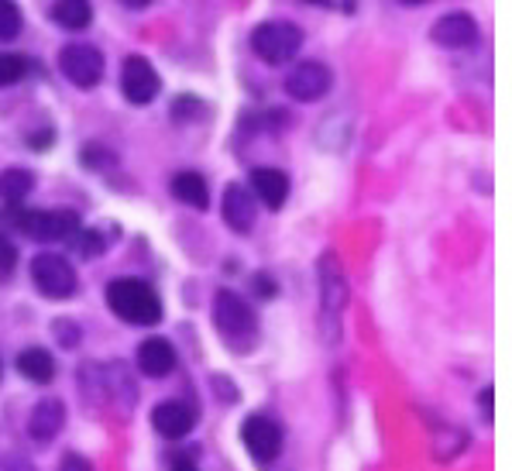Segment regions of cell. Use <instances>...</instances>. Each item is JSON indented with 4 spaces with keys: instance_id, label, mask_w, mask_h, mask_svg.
I'll return each instance as SVG.
<instances>
[{
    "instance_id": "6da1fadb",
    "label": "cell",
    "mask_w": 512,
    "mask_h": 471,
    "mask_svg": "<svg viewBox=\"0 0 512 471\" xmlns=\"http://www.w3.org/2000/svg\"><path fill=\"white\" fill-rule=\"evenodd\" d=\"M107 303L124 324L152 327L162 320L159 293H155L145 279H114L107 286Z\"/></svg>"
},
{
    "instance_id": "7a4b0ae2",
    "label": "cell",
    "mask_w": 512,
    "mask_h": 471,
    "mask_svg": "<svg viewBox=\"0 0 512 471\" xmlns=\"http://www.w3.org/2000/svg\"><path fill=\"white\" fill-rule=\"evenodd\" d=\"M348 306V282H344L341 262L334 251L320 258V324H324L327 341L334 344L341 334V313Z\"/></svg>"
},
{
    "instance_id": "3957f363",
    "label": "cell",
    "mask_w": 512,
    "mask_h": 471,
    "mask_svg": "<svg viewBox=\"0 0 512 471\" xmlns=\"http://www.w3.org/2000/svg\"><path fill=\"white\" fill-rule=\"evenodd\" d=\"M214 320H217V331L224 334L227 344L234 348H248L258 334V317L248 303L241 300L238 293L231 289H220L217 300H214Z\"/></svg>"
},
{
    "instance_id": "277c9868",
    "label": "cell",
    "mask_w": 512,
    "mask_h": 471,
    "mask_svg": "<svg viewBox=\"0 0 512 471\" xmlns=\"http://www.w3.org/2000/svg\"><path fill=\"white\" fill-rule=\"evenodd\" d=\"M251 49L269 66H286L303 49V31L289 25V21H265V25L251 31Z\"/></svg>"
},
{
    "instance_id": "5b68a950",
    "label": "cell",
    "mask_w": 512,
    "mask_h": 471,
    "mask_svg": "<svg viewBox=\"0 0 512 471\" xmlns=\"http://www.w3.org/2000/svg\"><path fill=\"white\" fill-rule=\"evenodd\" d=\"M14 227L35 241H73L80 231V214L76 210H18Z\"/></svg>"
},
{
    "instance_id": "8992f818",
    "label": "cell",
    "mask_w": 512,
    "mask_h": 471,
    "mask_svg": "<svg viewBox=\"0 0 512 471\" xmlns=\"http://www.w3.org/2000/svg\"><path fill=\"white\" fill-rule=\"evenodd\" d=\"M31 282L38 286V293L49 296V300H69L76 293V272L73 265L62 255H52V251H42L31 262Z\"/></svg>"
},
{
    "instance_id": "52a82bcc",
    "label": "cell",
    "mask_w": 512,
    "mask_h": 471,
    "mask_svg": "<svg viewBox=\"0 0 512 471\" xmlns=\"http://www.w3.org/2000/svg\"><path fill=\"white\" fill-rule=\"evenodd\" d=\"M59 69L73 86H80V90H93V86L104 80V56H100L93 45L73 42L59 52Z\"/></svg>"
},
{
    "instance_id": "ba28073f",
    "label": "cell",
    "mask_w": 512,
    "mask_h": 471,
    "mask_svg": "<svg viewBox=\"0 0 512 471\" xmlns=\"http://www.w3.org/2000/svg\"><path fill=\"white\" fill-rule=\"evenodd\" d=\"M241 441L258 465H269V461L279 458V451H282V427L275 420H269V416L255 413L244 420Z\"/></svg>"
},
{
    "instance_id": "9c48e42d",
    "label": "cell",
    "mask_w": 512,
    "mask_h": 471,
    "mask_svg": "<svg viewBox=\"0 0 512 471\" xmlns=\"http://www.w3.org/2000/svg\"><path fill=\"white\" fill-rule=\"evenodd\" d=\"M330 83H334V76H330V69L324 62L310 59V62H299L296 69H289L286 76V93L299 104H313V100L327 97L330 93Z\"/></svg>"
},
{
    "instance_id": "30bf717a",
    "label": "cell",
    "mask_w": 512,
    "mask_h": 471,
    "mask_svg": "<svg viewBox=\"0 0 512 471\" xmlns=\"http://www.w3.org/2000/svg\"><path fill=\"white\" fill-rule=\"evenodd\" d=\"M121 90L131 104L145 107L159 97V73L155 66L148 62L145 56H128L124 59V69H121Z\"/></svg>"
},
{
    "instance_id": "8fae6325",
    "label": "cell",
    "mask_w": 512,
    "mask_h": 471,
    "mask_svg": "<svg viewBox=\"0 0 512 471\" xmlns=\"http://www.w3.org/2000/svg\"><path fill=\"white\" fill-rule=\"evenodd\" d=\"M152 427L159 430L165 441H183L189 430L196 427V410L189 403H179V399H165L152 410Z\"/></svg>"
},
{
    "instance_id": "7c38bea8",
    "label": "cell",
    "mask_w": 512,
    "mask_h": 471,
    "mask_svg": "<svg viewBox=\"0 0 512 471\" xmlns=\"http://www.w3.org/2000/svg\"><path fill=\"white\" fill-rule=\"evenodd\" d=\"M433 42L444 45V49H471L478 42V25L471 14H444V18L433 25Z\"/></svg>"
},
{
    "instance_id": "4fadbf2b",
    "label": "cell",
    "mask_w": 512,
    "mask_h": 471,
    "mask_svg": "<svg viewBox=\"0 0 512 471\" xmlns=\"http://www.w3.org/2000/svg\"><path fill=\"white\" fill-rule=\"evenodd\" d=\"M251 196L262 200L269 210H279L289 200V176L282 169H269V166L255 169L251 172Z\"/></svg>"
},
{
    "instance_id": "5bb4252c",
    "label": "cell",
    "mask_w": 512,
    "mask_h": 471,
    "mask_svg": "<svg viewBox=\"0 0 512 471\" xmlns=\"http://www.w3.org/2000/svg\"><path fill=\"white\" fill-rule=\"evenodd\" d=\"M224 221L238 234H248L251 224H255V196L241 183H231L224 190Z\"/></svg>"
},
{
    "instance_id": "9a60e30c",
    "label": "cell",
    "mask_w": 512,
    "mask_h": 471,
    "mask_svg": "<svg viewBox=\"0 0 512 471\" xmlns=\"http://www.w3.org/2000/svg\"><path fill=\"white\" fill-rule=\"evenodd\" d=\"M138 368L148 379H165L176 368V348L165 337H148L138 348Z\"/></svg>"
},
{
    "instance_id": "2e32d148",
    "label": "cell",
    "mask_w": 512,
    "mask_h": 471,
    "mask_svg": "<svg viewBox=\"0 0 512 471\" xmlns=\"http://www.w3.org/2000/svg\"><path fill=\"white\" fill-rule=\"evenodd\" d=\"M66 427V406L59 399H45L31 410V420H28V434L35 441H55Z\"/></svg>"
},
{
    "instance_id": "e0dca14e",
    "label": "cell",
    "mask_w": 512,
    "mask_h": 471,
    "mask_svg": "<svg viewBox=\"0 0 512 471\" xmlns=\"http://www.w3.org/2000/svg\"><path fill=\"white\" fill-rule=\"evenodd\" d=\"M172 196H176L179 203H186V207H193V210H207L210 207L207 179H203L200 172H176V179H172Z\"/></svg>"
},
{
    "instance_id": "ac0fdd59",
    "label": "cell",
    "mask_w": 512,
    "mask_h": 471,
    "mask_svg": "<svg viewBox=\"0 0 512 471\" xmlns=\"http://www.w3.org/2000/svg\"><path fill=\"white\" fill-rule=\"evenodd\" d=\"M18 372L35 386H45V382L55 379V358L45 348H28L18 355Z\"/></svg>"
},
{
    "instance_id": "d6986e66",
    "label": "cell",
    "mask_w": 512,
    "mask_h": 471,
    "mask_svg": "<svg viewBox=\"0 0 512 471\" xmlns=\"http://www.w3.org/2000/svg\"><path fill=\"white\" fill-rule=\"evenodd\" d=\"M52 21L66 31H83L93 21V4L90 0H55Z\"/></svg>"
},
{
    "instance_id": "ffe728a7",
    "label": "cell",
    "mask_w": 512,
    "mask_h": 471,
    "mask_svg": "<svg viewBox=\"0 0 512 471\" xmlns=\"http://www.w3.org/2000/svg\"><path fill=\"white\" fill-rule=\"evenodd\" d=\"M35 190V176L28 169H4L0 172V196L7 203H21L25 196Z\"/></svg>"
},
{
    "instance_id": "44dd1931",
    "label": "cell",
    "mask_w": 512,
    "mask_h": 471,
    "mask_svg": "<svg viewBox=\"0 0 512 471\" xmlns=\"http://www.w3.org/2000/svg\"><path fill=\"white\" fill-rule=\"evenodd\" d=\"M21 31V7L14 0H0V42H11Z\"/></svg>"
},
{
    "instance_id": "7402d4cb",
    "label": "cell",
    "mask_w": 512,
    "mask_h": 471,
    "mask_svg": "<svg viewBox=\"0 0 512 471\" xmlns=\"http://www.w3.org/2000/svg\"><path fill=\"white\" fill-rule=\"evenodd\" d=\"M25 73H28V59L0 52V86H14L18 80H25Z\"/></svg>"
},
{
    "instance_id": "603a6c76",
    "label": "cell",
    "mask_w": 512,
    "mask_h": 471,
    "mask_svg": "<svg viewBox=\"0 0 512 471\" xmlns=\"http://www.w3.org/2000/svg\"><path fill=\"white\" fill-rule=\"evenodd\" d=\"M73 241L80 245V251H83L86 258H97L100 251L107 248V241H104V234H100V231H76Z\"/></svg>"
},
{
    "instance_id": "cb8c5ba5",
    "label": "cell",
    "mask_w": 512,
    "mask_h": 471,
    "mask_svg": "<svg viewBox=\"0 0 512 471\" xmlns=\"http://www.w3.org/2000/svg\"><path fill=\"white\" fill-rule=\"evenodd\" d=\"M14 265H18V248L11 245L7 238H0V272H14Z\"/></svg>"
},
{
    "instance_id": "d4e9b609",
    "label": "cell",
    "mask_w": 512,
    "mask_h": 471,
    "mask_svg": "<svg viewBox=\"0 0 512 471\" xmlns=\"http://www.w3.org/2000/svg\"><path fill=\"white\" fill-rule=\"evenodd\" d=\"M59 471H93V468H90V461L80 458V454H66V458H62V465H59Z\"/></svg>"
},
{
    "instance_id": "484cf974",
    "label": "cell",
    "mask_w": 512,
    "mask_h": 471,
    "mask_svg": "<svg viewBox=\"0 0 512 471\" xmlns=\"http://www.w3.org/2000/svg\"><path fill=\"white\" fill-rule=\"evenodd\" d=\"M255 289H258L262 296H275V282H272L269 276H258V279H255Z\"/></svg>"
},
{
    "instance_id": "4316f807",
    "label": "cell",
    "mask_w": 512,
    "mask_h": 471,
    "mask_svg": "<svg viewBox=\"0 0 512 471\" xmlns=\"http://www.w3.org/2000/svg\"><path fill=\"white\" fill-rule=\"evenodd\" d=\"M52 131H38V135L35 138H31V145H35V148H49L52 145Z\"/></svg>"
},
{
    "instance_id": "83f0119b",
    "label": "cell",
    "mask_w": 512,
    "mask_h": 471,
    "mask_svg": "<svg viewBox=\"0 0 512 471\" xmlns=\"http://www.w3.org/2000/svg\"><path fill=\"white\" fill-rule=\"evenodd\" d=\"M478 403H482V413L492 416V389H485L482 396H478Z\"/></svg>"
},
{
    "instance_id": "f1b7e54d",
    "label": "cell",
    "mask_w": 512,
    "mask_h": 471,
    "mask_svg": "<svg viewBox=\"0 0 512 471\" xmlns=\"http://www.w3.org/2000/svg\"><path fill=\"white\" fill-rule=\"evenodd\" d=\"M172 471H200V468H196L193 461H186V458H183V461H176V465H172Z\"/></svg>"
},
{
    "instance_id": "f546056e",
    "label": "cell",
    "mask_w": 512,
    "mask_h": 471,
    "mask_svg": "<svg viewBox=\"0 0 512 471\" xmlns=\"http://www.w3.org/2000/svg\"><path fill=\"white\" fill-rule=\"evenodd\" d=\"M399 4H406V7H423V4H430V0H399Z\"/></svg>"
},
{
    "instance_id": "4dcf8cb0",
    "label": "cell",
    "mask_w": 512,
    "mask_h": 471,
    "mask_svg": "<svg viewBox=\"0 0 512 471\" xmlns=\"http://www.w3.org/2000/svg\"><path fill=\"white\" fill-rule=\"evenodd\" d=\"M124 4H128V7H148L152 0H124Z\"/></svg>"
},
{
    "instance_id": "1f68e13d",
    "label": "cell",
    "mask_w": 512,
    "mask_h": 471,
    "mask_svg": "<svg viewBox=\"0 0 512 471\" xmlns=\"http://www.w3.org/2000/svg\"><path fill=\"white\" fill-rule=\"evenodd\" d=\"M306 4H317V7H327L330 0H306Z\"/></svg>"
}]
</instances>
